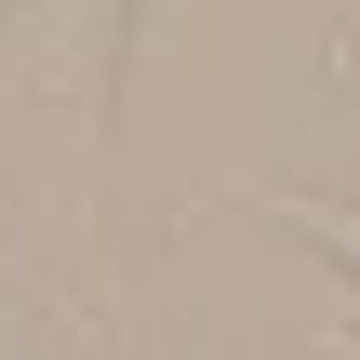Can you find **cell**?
<instances>
[{
  "instance_id": "obj_1",
  "label": "cell",
  "mask_w": 360,
  "mask_h": 360,
  "mask_svg": "<svg viewBox=\"0 0 360 360\" xmlns=\"http://www.w3.org/2000/svg\"><path fill=\"white\" fill-rule=\"evenodd\" d=\"M281 227H294V240H321V254H334V267L360 281V200H321V187H281Z\"/></svg>"
}]
</instances>
